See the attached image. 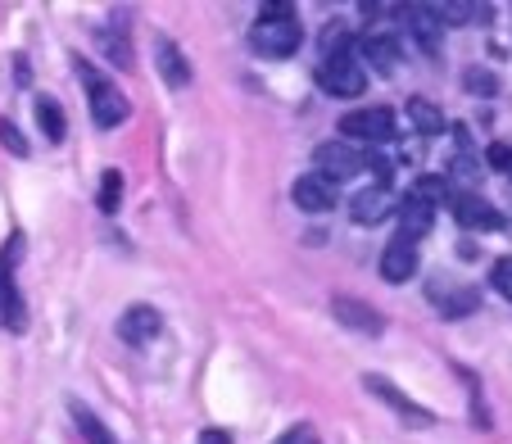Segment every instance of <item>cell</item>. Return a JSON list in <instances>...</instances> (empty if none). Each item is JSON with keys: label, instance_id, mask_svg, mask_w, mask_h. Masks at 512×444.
<instances>
[{"label": "cell", "instance_id": "d4e9b609", "mask_svg": "<svg viewBox=\"0 0 512 444\" xmlns=\"http://www.w3.org/2000/svg\"><path fill=\"white\" fill-rule=\"evenodd\" d=\"M277 444H322V440H318V431H313V426H290Z\"/></svg>", "mask_w": 512, "mask_h": 444}, {"label": "cell", "instance_id": "2e32d148", "mask_svg": "<svg viewBox=\"0 0 512 444\" xmlns=\"http://www.w3.org/2000/svg\"><path fill=\"white\" fill-rule=\"evenodd\" d=\"M404 19H408V28H413V37L422 41L426 50H435V46H440V28H445V23L435 19V5H408V10H404Z\"/></svg>", "mask_w": 512, "mask_h": 444}, {"label": "cell", "instance_id": "cb8c5ba5", "mask_svg": "<svg viewBox=\"0 0 512 444\" xmlns=\"http://www.w3.org/2000/svg\"><path fill=\"white\" fill-rule=\"evenodd\" d=\"M490 286L512 304V259H499V263H494V268H490Z\"/></svg>", "mask_w": 512, "mask_h": 444}, {"label": "cell", "instance_id": "52a82bcc", "mask_svg": "<svg viewBox=\"0 0 512 444\" xmlns=\"http://www.w3.org/2000/svg\"><path fill=\"white\" fill-rule=\"evenodd\" d=\"M449 209H454L458 227H467V232H499L503 227L499 209H494L490 200H481V195H472V191L449 195Z\"/></svg>", "mask_w": 512, "mask_h": 444}, {"label": "cell", "instance_id": "5b68a950", "mask_svg": "<svg viewBox=\"0 0 512 444\" xmlns=\"http://www.w3.org/2000/svg\"><path fill=\"white\" fill-rule=\"evenodd\" d=\"M313 164H318V177H327V182L336 186L368 168V150H358V145H349V141H322L318 150H313Z\"/></svg>", "mask_w": 512, "mask_h": 444}, {"label": "cell", "instance_id": "4fadbf2b", "mask_svg": "<svg viewBox=\"0 0 512 444\" xmlns=\"http://www.w3.org/2000/svg\"><path fill=\"white\" fill-rule=\"evenodd\" d=\"M358 55H363L358 64L377 68V73H395L399 59H404V50H399V41L386 37V32H368V37L358 41Z\"/></svg>", "mask_w": 512, "mask_h": 444}, {"label": "cell", "instance_id": "ba28073f", "mask_svg": "<svg viewBox=\"0 0 512 444\" xmlns=\"http://www.w3.org/2000/svg\"><path fill=\"white\" fill-rule=\"evenodd\" d=\"M390 213H399V200L390 186H368V191H358L354 200H349V218H354L358 227H377Z\"/></svg>", "mask_w": 512, "mask_h": 444}, {"label": "cell", "instance_id": "ac0fdd59", "mask_svg": "<svg viewBox=\"0 0 512 444\" xmlns=\"http://www.w3.org/2000/svg\"><path fill=\"white\" fill-rule=\"evenodd\" d=\"M408 123L417 127L422 136H440L445 132V114H440V105H431V100H408Z\"/></svg>", "mask_w": 512, "mask_h": 444}, {"label": "cell", "instance_id": "7c38bea8", "mask_svg": "<svg viewBox=\"0 0 512 444\" xmlns=\"http://www.w3.org/2000/svg\"><path fill=\"white\" fill-rule=\"evenodd\" d=\"M417 263H422V250H417V241H408V236H395V241L386 245V254H381V277L386 281H408L417 272Z\"/></svg>", "mask_w": 512, "mask_h": 444}, {"label": "cell", "instance_id": "d6986e66", "mask_svg": "<svg viewBox=\"0 0 512 444\" xmlns=\"http://www.w3.org/2000/svg\"><path fill=\"white\" fill-rule=\"evenodd\" d=\"M96 46L105 50V59H114L118 68H132V41H127L123 28H100L96 32Z\"/></svg>", "mask_w": 512, "mask_h": 444}, {"label": "cell", "instance_id": "44dd1931", "mask_svg": "<svg viewBox=\"0 0 512 444\" xmlns=\"http://www.w3.org/2000/svg\"><path fill=\"white\" fill-rule=\"evenodd\" d=\"M37 123L46 132V141H64V109H59V100H50V96L37 100Z\"/></svg>", "mask_w": 512, "mask_h": 444}, {"label": "cell", "instance_id": "6da1fadb", "mask_svg": "<svg viewBox=\"0 0 512 444\" xmlns=\"http://www.w3.org/2000/svg\"><path fill=\"white\" fill-rule=\"evenodd\" d=\"M300 41H304L300 14H295V5H286V0L263 5L250 28V46H254V55H263V59H290L300 50Z\"/></svg>", "mask_w": 512, "mask_h": 444}, {"label": "cell", "instance_id": "484cf974", "mask_svg": "<svg viewBox=\"0 0 512 444\" xmlns=\"http://www.w3.org/2000/svg\"><path fill=\"white\" fill-rule=\"evenodd\" d=\"M0 141L10 145L14 155H28V145H23V136H19V132H14V123H0Z\"/></svg>", "mask_w": 512, "mask_h": 444}, {"label": "cell", "instance_id": "277c9868", "mask_svg": "<svg viewBox=\"0 0 512 444\" xmlns=\"http://www.w3.org/2000/svg\"><path fill=\"white\" fill-rule=\"evenodd\" d=\"M340 136L349 145H390L395 141V114L386 105H368V109H354V114L340 118Z\"/></svg>", "mask_w": 512, "mask_h": 444}, {"label": "cell", "instance_id": "3957f363", "mask_svg": "<svg viewBox=\"0 0 512 444\" xmlns=\"http://www.w3.org/2000/svg\"><path fill=\"white\" fill-rule=\"evenodd\" d=\"M318 87L327 96H340V100H358L368 91V68L358 64L354 50H336L318 64Z\"/></svg>", "mask_w": 512, "mask_h": 444}, {"label": "cell", "instance_id": "603a6c76", "mask_svg": "<svg viewBox=\"0 0 512 444\" xmlns=\"http://www.w3.org/2000/svg\"><path fill=\"white\" fill-rule=\"evenodd\" d=\"M118 204H123V173L109 168V173L100 177V213H114Z\"/></svg>", "mask_w": 512, "mask_h": 444}, {"label": "cell", "instance_id": "8fae6325", "mask_svg": "<svg viewBox=\"0 0 512 444\" xmlns=\"http://www.w3.org/2000/svg\"><path fill=\"white\" fill-rule=\"evenodd\" d=\"M159 331H164V318H159V309H150V304H132V309L118 318V336L136 349H145Z\"/></svg>", "mask_w": 512, "mask_h": 444}, {"label": "cell", "instance_id": "9a60e30c", "mask_svg": "<svg viewBox=\"0 0 512 444\" xmlns=\"http://www.w3.org/2000/svg\"><path fill=\"white\" fill-rule=\"evenodd\" d=\"M431 222H435V204L426 200H408L399 204V236H408V241H422L426 232H431Z\"/></svg>", "mask_w": 512, "mask_h": 444}, {"label": "cell", "instance_id": "e0dca14e", "mask_svg": "<svg viewBox=\"0 0 512 444\" xmlns=\"http://www.w3.org/2000/svg\"><path fill=\"white\" fill-rule=\"evenodd\" d=\"M159 73H164V82H168V87H186V82H191V64H186V55H182V50H177L173 46V41H159Z\"/></svg>", "mask_w": 512, "mask_h": 444}, {"label": "cell", "instance_id": "4316f807", "mask_svg": "<svg viewBox=\"0 0 512 444\" xmlns=\"http://www.w3.org/2000/svg\"><path fill=\"white\" fill-rule=\"evenodd\" d=\"M0 286H5V272H0Z\"/></svg>", "mask_w": 512, "mask_h": 444}, {"label": "cell", "instance_id": "30bf717a", "mask_svg": "<svg viewBox=\"0 0 512 444\" xmlns=\"http://www.w3.org/2000/svg\"><path fill=\"white\" fill-rule=\"evenodd\" d=\"M290 200H295L300 213H331L336 209V186L318 173H304V177H295V186H290Z\"/></svg>", "mask_w": 512, "mask_h": 444}, {"label": "cell", "instance_id": "9c48e42d", "mask_svg": "<svg viewBox=\"0 0 512 444\" xmlns=\"http://www.w3.org/2000/svg\"><path fill=\"white\" fill-rule=\"evenodd\" d=\"M331 318H336L340 327L358 331V336H381V331H386V318H381L372 304L349 300V295H336V300H331Z\"/></svg>", "mask_w": 512, "mask_h": 444}, {"label": "cell", "instance_id": "7a4b0ae2", "mask_svg": "<svg viewBox=\"0 0 512 444\" xmlns=\"http://www.w3.org/2000/svg\"><path fill=\"white\" fill-rule=\"evenodd\" d=\"M78 78L87 82L91 123H96L100 132H114V127H123L127 114H132V105H127V96L114 87V78H105V73H100V68H91L87 59H78Z\"/></svg>", "mask_w": 512, "mask_h": 444}, {"label": "cell", "instance_id": "5bb4252c", "mask_svg": "<svg viewBox=\"0 0 512 444\" xmlns=\"http://www.w3.org/2000/svg\"><path fill=\"white\" fill-rule=\"evenodd\" d=\"M363 386H368L372 395L381 399V404H390V408H395V413H404L408 422H417V426H431V413H426L422 404H413V399H408L404 390H395L386 377H363Z\"/></svg>", "mask_w": 512, "mask_h": 444}, {"label": "cell", "instance_id": "ffe728a7", "mask_svg": "<svg viewBox=\"0 0 512 444\" xmlns=\"http://www.w3.org/2000/svg\"><path fill=\"white\" fill-rule=\"evenodd\" d=\"M68 413H73V422H78V431L87 435L91 444H114V435L105 431V422H100V417L91 413L87 404H78V399H73V404H68Z\"/></svg>", "mask_w": 512, "mask_h": 444}, {"label": "cell", "instance_id": "7402d4cb", "mask_svg": "<svg viewBox=\"0 0 512 444\" xmlns=\"http://www.w3.org/2000/svg\"><path fill=\"white\" fill-rule=\"evenodd\" d=\"M490 5H435V19L440 23H485L490 19Z\"/></svg>", "mask_w": 512, "mask_h": 444}, {"label": "cell", "instance_id": "8992f818", "mask_svg": "<svg viewBox=\"0 0 512 444\" xmlns=\"http://www.w3.org/2000/svg\"><path fill=\"white\" fill-rule=\"evenodd\" d=\"M426 300L445 313V318L458 322V318H467V313H476L481 295H476V286H463V281H449V277H435L431 286H426Z\"/></svg>", "mask_w": 512, "mask_h": 444}]
</instances>
